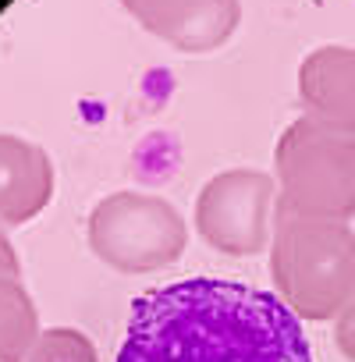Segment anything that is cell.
I'll use <instances>...</instances> for the list:
<instances>
[{"label":"cell","mask_w":355,"mask_h":362,"mask_svg":"<svg viewBox=\"0 0 355 362\" xmlns=\"http://www.w3.org/2000/svg\"><path fill=\"white\" fill-rule=\"evenodd\" d=\"M117 362H313V348L281 295L189 277L132 305Z\"/></svg>","instance_id":"obj_1"},{"label":"cell","mask_w":355,"mask_h":362,"mask_svg":"<svg viewBox=\"0 0 355 362\" xmlns=\"http://www.w3.org/2000/svg\"><path fill=\"white\" fill-rule=\"evenodd\" d=\"M270 274L302 316H330L355 298V235L344 221L274 214Z\"/></svg>","instance_id":"obj_2"},{"label":"cell","mask_w":355,"mask_h":362,"mask_svg":"<svg viewBox=\"0 0 355 362\" xmlns=\"http://www.w3.org/2000/svg\"><path fill=\"white\" fill-rule=\"evenodd\" d=\"M277 210L320 221L355 214V135L298 117L277 142Z\"/></svg>","instance_id":"obj_3"},{"label":"cell","mask_w":355,"mask_h":362,"mask_svg":"<svg viewBox=\"0 0 355 362\" xmlns=\"http://www.w3.org/2000/svg\"><path fill=\"white\" fill-rule=\"evenodd\" d=\"M185 221L160 196L114 192L89 217L93 252L121 274L160 270L185 252Z\"/></svg>","instance_id":"obj_4"},{"label":"cell","mask_w":355,"mask_h":362,"mask_svg":"<svg viewBox=\"0 0 355 362\" xmlns=\"http://www.w3.org/2000/svg\"><path fill=\"white\" fill-rule=\"evenodd\" d=\"M274 177L263 170H224L196 199L199 235L228 256L263 252L274 238Z\"/></svg>","instance_id":"obj_5"},{"label":"cell","mask_w":355,"mask_h":362,"mask_svg":"<svg viewBox=\"0 0 355 362\" xmlns=\"http://www.w3.org/2000/svg\"><path fill=\"white\" fill-rule=\"evenodd\" d=\"M121 4L163 43L206 54L217 50L238 25L242 4L238 0H121Z\"/></svg>","instance_id":"obj_6"},{"label":"cell","mask_w":355,"mask_h":362,"mask_svg":"<svg viewBox=\"0 0 355 362\" xmlns=\"http://www.w3.org/2000/svg\"><path fill=\"white\" fill-rule=\"evenodd\" d=\"M305 117L355 135V47H320L298 68Z\"/></svg>","instance_id":"obj_7"},{"label":"cell","mask_w":355,"mask_h":362,"mask_svg":"<svg viewBox=\"0 0 355 362\" xmlns=\"http://www.w3.org/2000/svg\"><path fill=\"white\" fill-rule=\"evenodd\" d=\"M54 192V167L47 153L25 139L0 135V224L33 221Z\"/></svg>","instance_id":"obj_8"},{"label":"cell","mask_w":355,"mask_h":362,"mask_svg":"<svg viewBox=\"0 0 355 362\" xmlns=\"http://www.w3.org/2000/svg\"><path fill=\"white\" fill-rule=\"evenodd\" d=\"M15 277H18V256L4 238V231H0V281H15Z\"/></svg>","instance_id":"obj_9"}]
</instances>
